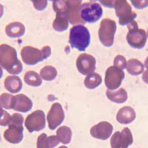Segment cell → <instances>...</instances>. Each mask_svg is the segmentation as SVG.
<instances>
[{"label":"cell","instance_id":"1","mask_svg":"<svg viewBox=\"0 0 148 148\" xmlns=\"http://www.w3.org/2000/svg\"><path fill=\"white\" fill-rule=\"evenodd\" d=\"M0 66L10 74H19L23 69L16 49L6 44L0 45Z\"/></svg>","mask_w":148,"mask_h":148},{"label":"cell","instance_id":"2","mask_svg":"<svg viewBox=\"0 0 148 148\" xmlns=\"http://www.w3.org/2000/svg\"><path fill=\"white\" fill-rule=\"evenodd\" d=\"M69 43L71 47L84 51L90 43V34L83 25H77L70 30Z\"/></svg>","mask_w":148,"mask_h":148},{"label":"cell","instance_id":"3","mask_svg":"<svg viewBox=\"0 0 148 148\" xmlns=\"http://www.w3.org/2000/svg\"><path fill=\"white\" fill-rule=\"evenodd\" d=\"M116 31V22L110 18H103L99 29V38L101 44L105 47H110L113 45Z\"/></svg>","mask_w":148,"mask_h":148},{"label":"cell","instance_id":"4","mask_svg":"<svg viewBox=\"0 0 148 148\" xmlns=\"http://www.w3.org/2000/svg\"><path fill=\"white\" fill-rule=\"evenodd\" d=\"M80 17L84 22L94 23L101 18L103 10L100 4L96 2H84L80 7Z\"/></svg>","mask_w":148,"mask_h":148},{"label":"cell","instance_id":"5","mask_svg":"<svg viewBox=\"0 0 148 148\" xmlns=\"http://www.w3.org/2000/svg\"><path fill=\"white\" fill-rule=\"evenodd\" d=\"M114 9L119 18L120 25H127L137 17L136 13L132 10V7L126 0H116Z\"/></svg>","mask_w":148,"mask_h":148},{"label":"cell","instance_id":"6","mask_svg":"<svg viewBox=\"0 0 148 148\" xmlns=\"http://www.w3.org/2000/svg\"><path fill=\"white\" fill-rule=\"evenodd\" d=\"M125 79V72L115 66H111L105 72L104 82L108 90H116L121 84Z\"/></svg>","mask_w":148,"mask_h":148},{"label":"cell","instance_id":"7","mask_svg":"<svg viewBox=\"0 0 148 148\" xmlns=\"http://www.w3.org/2000/svg\"><path fill=\"white\" fill-rule=\"evenodd\" d=\"M25 125L30 133L40 131L45 127V115L42 110H35L27 116Z\"/></svg>","mask_w":148,"mask_h":148},{"label":"cell","instance_id":"8","mask_svg":"<svg viewBox=\"0 0 148 148\" xmlns=\"http://www.w3.org/2000/svg\"><path fill=\"white\" fill-rule=\"evenodd\" d=\"M133 142L132 133L128 127L124 128L121 132H116L110 139L111 148H128Z\"/></svg>","mask_w":148,"mask_h":148},{"label":"cell","instance_id":"9","mask_svg":"<svg viewBox=\"0 0 148 148\" xmlns=\"http://www.w3.org/2000/svg\"><path fill=\"white\" fill-rule=\"evenodd\" d=\"M126 39L130 46L136 49H141L146 45L147 36L144 29L136 27L130 29Z\"/></svg>","mask_w":148,"mask_h":148},{"label":"cell","instance_id":"10","mask_svg":"<svg viewBox=\"0 0 148 148\" xmlns=\"http://www.w3.org/2000/svg\"><path fill=\"white\" fill-rule=\"evenodd\" d=\"M96 59L88 53H82L76 59V67L82 75H90L96 70Z\"/></svg>","mask_w":148,"mask_h":148},{"label":"cell","instance_id":"11","mask_svg":"<svg viewBox=\"0 0 148 148\" xmlns=\"http://www.w3.org/2000/svg\"><path fill=\"white\" fill-rule=\"evenodd\" d=\"M64 119V112L59 103L52 104L51 110L47 116L48 127L51 130H55L63 122Z\"/></svg>","mask_w":148,"mask_h":148},{"label":"cell","instance_id":"12","mask_svg":"<svg viewBox=\"0 0 148 148\" xmlns=\"http://www.w3.org/2000/svg\"><path fill=\"white\" fill-rule=\"evenodd\" d=\"M21 56L24 62L28 65H34L45 59L42 50L31 46L24 47L21 51Z\"/></svg>","mask_w":148,"mask_h":148},{"label":"cell","instance_id":"13","mask_svg":"<svg viewBox=\"0 0 148 148\" xmlns=\"http://www.w3.org/2000/svg\"><path fill=\"white\" fill-rule=\"evenodd\" d=\"M113 130V125L108 121H101L92 126L90 129V135L97 139L106 140L111 136Z\"/></svg>","mask_w":148,"mask_h":148},{"label":"cell","instance_id":"14","mask_svg":"<svg viewBox=\"0 0 148 148\" xmlns=\"http://www.w3.org/2000/svg\"><path fill=\"white\" fill-rule=\"evenodd\" d=\"M23 125H8V128L4 132V138L11 144H18L23 139Z\"/></svg>","mask_w":148,"mask_h":148},{"label":"cell","instance_id":"15","mask_svg":"<svg viewBox=\"0 0 148 148\" xmlns=\"http://www.w3.org/2000/svg\"><path fill=\"white\" fill-rule=\"evenodd\" d=\"M68 3H69L68 10L65 16L70 23L72 25L78 23H85L80 17L79 10L81 7V1H68Z\"/></svg>","mask_w":148,"mask_h":148},{"label":"cell","instance_id":"16","mask_svg":"<svg viewBox=\"0 0 148 148\" xmlns=\"http://www.w3.org/2000/svg\"><path fill=\"white\" fill-rule=\"evenodd\" d=\"M33 108V102L30 98L24 94H18L15 96V103L14 110L22 113L28 112Z\"/></svg>","mask_w":148,"mask_h":148},{"label":"cell","instance_id":"17","mask_svg":"<svg viewBox=\"0 0 148 148\" xmlns=\"http://www.w3.org/2000/svg\"><path fill=\"white\" fill-rule=\"evenodd\" d=\"M136 116V115L133 108L130 106H125L118 111L116 115V120L121 124L127 125L134 121Z\"/></svg>","mask_w":148,"mask_h":148},{"label":"cell","instance_id":"18","mask_svg":"<svg viewBox=\"0 0 148 148\" xmlns=\"http://www.w3.org/2000/svg\"><path fill=\"white\" fill-rule=\"evenodd\" d=\"M5 33L10 38H18L25 33V27L19 22H10L5 27Z\"/></svg>","mask_w":148,"mask_h":148},{"label":"cell","instance_id":"19","mask_svg":"<svg viewBox=\"0 0 148 148\" xmlns=\"http://www.w3.org/2000/svg\"><path fill=\"white\" fill-rule=\"evenodd\" d=\"M5 88L11 93H16L22 88V82L17 76H8L4 82Z\"/></svg>","mask_w":148,"mask_h":148},{"label":"cell","instance_id":"20","mask_svg":"<svg viewBox=\"0 0 148 148\" xmlns=\"http://www.w3.org/2000/svg\"><path fill=\"white\" fill-rule=\"evenodd\" d=\"M106 96L109 100L117 104H121L127 100V92L124 88H120L118 90H107Z\"/></svg>","mask_w":148,"mask_h":148},{"label":"cell","instance_id":"21","mask_svg":"<svg viewBox=\"0 0 148 148\" xmlns=\"http://www.w3.org/2000/svg\"><path fill=\"white\" fill-rule=\"evenodd\" d=\"M145 66L136 59H130L127 64V71L130 75L138 76L144 72Z\"/></svg>","mask_w":148,"mask_h":148},{"label":"cell","instance_id":"22","mask_svg":"<svg viewBox=\"0 0 148 148\" xmlns=\"http://www.w3.org/2000/svg\"><path fill=\"white\" fill-rule=\"evenodd\" d=\"M56 136L61 143L64 145L69 144L72 139V130L67 126H62L56 130Z\"/></svg>","mask_w":148,"mask_h":148},{"label":"cell","instance_id":"23","mask_svg":"<svg viewBox=\"0 0 148 148\" xmlns=\"http://www.w3.org/2000/svg\"><path fill=\"white\" fill-rule=\"evenodd\" d=\"M69 21L63 14H56V16L53 22V28L58 32H63L68 27Z\"/></svg>","mask_w":148,"mask_h":148},{"label":"cell","instance_id":"24","mask_svg":"<svg viewBox=\"0 0 148 148\" xmlns=\"http://www.w3.org/2000/svg\"><path fill=\"white\" fill-rule=\"evenodd\" d=\"M25 82L31 87H39L42 84L41 76L36 72L33 71H27L24 76Z\"/></svg>","mask_w":148,"mask_h":148},{"label":"cell","instance_id":"25","mask_svg":"<svg viewBox=\"0 0 148 148\" xmlns=\"http://www.w3.org/2000/svg\"><path fill=\"white\" fill-rule=\"evenodd\" d=\"M101 76L97 73H92L85 78L84 82V86L88 89H95L101 84Z\"/></svg>","mask_w":148,"mask_h":148},{"label":"cell","instance_id":"26","mask_svg":"<svg viewBox=\"0 0 148 148\" xmlns=\"http://www.w3.org/2000/svg\"><path fill=\"white\" fill-rule=\"evenodd\" d=\"M40 76L43 80L52 81L57 76V70L51 65L45 66L40 71Z\"/></svg>","mask_w":148,"mask_h":148},{"label":"cell","instance_id":"27","mask_svg":"<svg viewBox=\"0 0 148 148\" xmlns=\"http://www.w3.org/2000/svg\"><path fill=\"white\" fill-rule=\"evenodd\" d=\"M15 103V96L9 93H2L0 95V105L5 109H14Z\"/></svg>","mask_w":148,"mask_h":148},{"label":"cell","instance_id":"28","mask_svg":"<svg viewBox=\"0 0 148 148\" xmlns=\"http://www.w3.org/2000/svg\"><path fill=\"white\" fill-rule=\"evenodd\" d=\"M68 6H69L68 1H63V0L53 1V8L56 14H63L65 16L68 10Z\"/></svg>","mask_w":148,"mask_h":148},{"label":"cell","instance_id":"29","mask_svg":"<svg viewBox=\"0 0 148 148\" xmlns=\"http://www.w3.org/2000/svg\"><path fill=\"white\" fill-rule=\"evenodd\" d=\"M11 116L8 112L2 109V107L0 105V126H7L9 125Z\"/></svg>","mask_w":148,"mask_h":148},{"label":"cell","instance_id":"30","mask_svg":"<svg viewBox=\"0 0 148 148\" xmlns=\"http://www.w3.org/2000/svg\"><path fill=\"white\" fill-rule=\"evenodd\" d=\"M113 64H114L115 67H118V68H119L121 70H124L127 68V62L125 56H123L121 55H117L115 57Z\"/></svg>","mask_w":148,"mask_h":148},{"label":"cell","instance_id":"31","mask_svg":"<svg viewBox=\"0 0 148 148\" xmlns=\"http://www.w3.org/2000/svg\"><path fill=\"white\" fill-rule=\"evenodd\" d=\"M37 148H49L48 136L46 133H42L37 138Z\"/></svg>","mask_w":148,"mask_h":148},{"label":"cell","instance_id":"32","mask_svg":"<svg viewBox=\"0 0 148 148\" xmlns=\"http://www.w3.org/2000/svg\"><path fill=\"white\" fill-rule=\"evenodd\" d=\"M24 117L20 113H14L11 116L10 121L9 125H23Z\"/></svg>","mask_w":148,"mask_h":148},{"label":"cell","instance_id":"33","mask_svg":"<svg viewBox=\"0 0 148 148\" xmlns=\"http://www.w3.org/2000/svg\"><path fill=\"white\" fill-rule=\"evenodd\" d=\"M131 2L137 9H143L148 6V0H131Z\"/></svg>","mask_w":148,"mask_h":148},{"label":"cell","instance_id":"34","mask_svg":"<svg viewBox=\"0 0 148 148\" xmlns=\"http://www.w3.org/2000/svg\"><path fill=\"white\" fill-rule=\"evenodd\" d=\"M33 4H34V8H36V10H43L46 8L47 5V1H36V0H34L32 1Z\"/></svg>","mask_w":148,"mask_h":148},{"label":"cell","instance_id":"35","mask_svg":"<svg viewBox=\"0 0 148 148\" xmlns=\"http://www.w3.org/2000/svg\"><path fill=\"white\" fill-rule=\"evenodd\" d=\"M48 141H49V148H53L55 147L56 145H59L60 142L56 136H51L48 137Z\"/></svg>","mask_w":148,"mask_h":148},{"label":"cell","instance_id":"36","mask_svg":"<svg viewBox=\"0 0 148 148\" xmlns=\"http://www.w3.org/2000/svg\"><path fill=\"white\" fill-rule=\"evenodd\" d=\"M41 50H42V53H43V56H44L45 59H46L47 58H48L49 56L51 55V47H49V46H45V47H42Z\"/></svg>","mask_w":148,"mask_h":148},{"label":"cell","instance_id":"37","mask_svg":"<svg viewBox=\"0 0 148 148\" xmlns=\"http://www.w3.org/2000/svg\"><path fill=\"white\" fill-rule=\"evenodd\" d=\"M102 5H104L105 7H108L110 8H114V5L116 1H100Z\"/></svg>","mask_w":148,"mask_h":148},{"label":"cell","instance_id":"38","mask_svg":"<svg viewBox=\"0 0 148 148\" xmlns=\"http://www.w3.org/2000/svg\"><path fill=\"white\" fill-rule=\"evenodd\" d=\"M142 79H143L144 82H145L146 84H148V70L145 71L143 73V75H142Z\"/></svg>","mask_w":148,"mask_h":148},{"label":"cell","instance_id":"39","mask_svg":"<svg viewBox=\"0 0 148 148\" xmlns=\"http://www.w3.org/2000/svg\"><path fill=\"white\" fill-rule=\"evenodd\" d=\"M4 14V7L3 5L0 4V18H2V16H3Z\"/></svg>","mask_w":148,"mask_h":148},{"label":"cell","instance_id":"40","mask_svg":"<svg viewBox=\"0 0 148 148\" xmlns=\"http://www.w3.org/2000/svg\"><path fill=\"white\" fill-rule=\"evenodd\" d=\"M145 66L146 67L147 69L148 70V57L145 59Z\"/></svg>","mask_w":148,"mask_h":148},{"label":"cell","instance_id":"41","mask_svg":"<svg viewBox=\"0 0 148 148\" xmlns=\"http://www.w3.org/2000/svg\"><path fill=\"white\" fill-rule=\"evenodd\" d=\"M2 75H3V71H2V67L0 66V79L2 77Z\"/></svg>","mask_w":148,"mask_h":148},{"label":"cell","instance_id":"42","mask_svg":"<svg viewBox=\"0 0 148 148\" xmlns=\"http://www.w3.org/2000/svg\"><path fill=\"white\" fill-rule=\"evenodd\" d=\"M59 148H68V147H67L66 146H62V147H59Z\"/></svg>","mask_w":148,"mask_h":148},{"label":"cell","instance_id":"43","mask_svg":"<svg viewBox=\"0 0 148 148\" xmlns=\"http://www.w3.org/2000/svg\"><path fill=\"white\" fill-rule=\"evenodd\" d=\"M147 36H148V30H147Z\"/></svg>","mask_w":148,"mask_h":148}]
</instances>
